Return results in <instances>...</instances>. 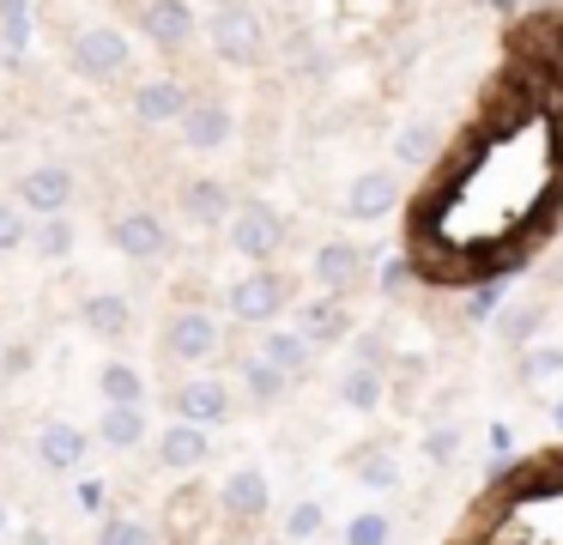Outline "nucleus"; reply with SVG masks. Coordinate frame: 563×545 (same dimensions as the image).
I'll return each mask as SVG.
<instances>
[{
    "instance_id": "1",
    "label": "nucleus",
    "mask_w": 563,
    "mask_h": 545,
    "mask_svg": "<svg viewBox=\"0 0 563 545\" xmlns=\"http://www.w3.org/2000/svg\"><path fill=\"white\" fill-rule=\"evenodd\" d=\"M207 43H212V55L231 61V67H255L261 48H267L261 12H255V7H243V0H224V7L207 19Z\"/></svg>"
},
{
    "instance_id": "2",
    "label": "nucleus",
    "mask_w": 563,
    "mask_h": 545,
    "mask_svg": "<svg viewBox=\"0 0 563 545\" xmlns=\"http://www.w3.org/2000/svg\"><path fill=\"white\" fill-rule=\"evenodd\" d=\"M224 230H231V249L243 254V261H261V266H267L273 254L285 249V237H291L285 212H279V206H267V200H243Z\"/></svg>"
},
{
    "instance_id": "3",
    "label": "nucleus",
    "mask_w": 563,
    "mask_h": 545,
    "mask_svg": "<svg viewBox=\"0 0 563 545\" xmlns=\"http://www.w3.org/2000/svg\"><path fill=\"white\" fill-rule=\"evenodd\" d=\"M224 303H231V315L243 327H267L273 315L291 303V279H285L279 266H255V273H243L231 291H224Z\"/></svg>"
},
{
    "instance_id": "4",
    "label": "nucleus",
    "mask_w": 563,
    "mask_h": 545,
    "mask_svg": "<svg viewBox=\"0 0 563 545\" xmlns=\"http://www.w3.org/2000/svg\"><path fill=\"white\" fill-rule=\"evenodd\" d=\"M219 346H224V327H219V315L212 309H176L170 321H164V351H170L176 363H188V370H200L207 358H219Z\"/></svg>"
},
{
    "instance_id": "5",
    "label": "nucleus",
    "mask_w": 563,
    "mask_h": 545,
    "mask_svg": "<svg viewBox=\"0 0 563 545\" xmlns=\"http://www.w3.org/2000/svg\"><path fill=\"white\" fill-rule=\"evenodd\" d=\"M170 412H176V424H200V430H219V424H231L236 394H231V382H219V375H188V382H176Z\"/></svg>"
},
{
    "instance_id": "6",
    "label": "nucleus",
    "mask_w": 563,
    "mask_h": 545,
    "mask_svg": "<svg viewBox=\"0 0 563 545\" xmlns=\"http://www.w3.org/2000/svg\"><path fill=\"white\" fill-rule=\"evenodd\" d=\"M67 61H74L79 79H115V73H128V61H134V48H128V36L115 31V24H91V31L74 36V48H67Z\"/></svg>"
},
{
    "instance_id": "7",
    "label": "nucleus",
    "mask_w": 563,
    "mask_h": 545,
    "mask_svg": "<svg viewBox=\"0 0 563 545\" xmlns=\"http://www.w3.org/2000/svg\"><path fill=\"white\" fill-rule=\"evenodd\" d=\"M110 242L128 261H158V254H170V225L146 206H128V212L110 218Z\"/></svg>"
},
{
    "instance_id": "8",
    "label": "nucleus",
    "mask_w": 563,
    "mask_h": 545,
    "mask_svg": "<svg viewBox=\"0 0 563 545\" xmlns=\"http://www.w3.org/2000/svg\"><path fill=\"white\" fill-rule=\"evenodd\" d=\"M219 509H224V521H236V527H255L261 515L273 509V484H267V472L261 467H231L224 472V484H219Z\"/></svg>"
},
{
    "instance_id": "9",
    "label": "nucleus",
    "mask_w": 563,
    "mask_h": 545,
    "mask_svg": "<svg viewBox=\"0 0 563 545\" xmlns=\"http://www.w3.org/2000/svg\"><path fill=\"white\" fill-rule=\"evenodd\" d=\"M176 133H183L188 152H219V145H231L236 116H231V103H219V97H188Z\"/></svg>"
},
{
    "instance_id": "10",
    "label": "nucleus",
    "mask_w": 563,
    "mask_h": 545,
    "mask_svg": "<svg viewBox=\"0 0 563 545\" xmlns=\"http://www.w3.org/2000/svg\"><path fill=\"white\" fill-rule=\"evenodd\" d=\"M67 206H74V170L67 164H37V170L19 176V212L55 218V212H67Z\"/></svg>"
},
{
    "instance_id": "11",
    "label": "nucleus",
    "mask_w": 563,
    "mask_h": 545,
    "mask_svg": "<svg viewBox=\"0 0 563 545\" xmlns=\"http://www.w3.org/2000/svg\"><path fill=\"white\" fill-rule=\"evenodd\" d=\"M394 206H400V176H394L388 164L357 170L352 188H345V218H357V225H369V218H388Z\"/></svg>"
},
{
    "instance_id": "12",
    "label": "nucleus",
    "mask_w": 563,
    "mask_h": 545,
    "mask_svg": "<svg viewBox=\"0 0 563 545\" xmlns=\"http://www.w3.org/2000/svg\"><path fill=\"white\" fill-rule=\"evenodd\" d=\"M207 460H212V430H200V424H164L158 430V467L164 472L195 479Z\"/></svg>"
},
{
    "instance_id": "13",
    "label": "nucleus",
    "mask_w": 563,
    "mask_h": 545,
    "mask_svg": "<svg viewBox=\"0 0 563 545\" xmlns=\"http://www.w3.org/2000/svg\"><path fill=\"white\" fill-rule=\"evenodd\" d=\"M140 31H146L152 48L176 55V48L195 43V7H188V0H146V7H140Z\"/></svg>"
},
{
    "instance_id": "14",
    "label": "nucleus",
    "mask_w": 563,
    "mask_h": 545,
    "mask_svg": "<svg viewBox=\"0 0 563 545\" xmlns=\"http://www.w3.org/2000/svg\"><path fill=\"white\" fill-rule=\"evenodd\" d=\"M183 109H188V85L176 73H152V79L134 85V116L146 128H170V121H183Z\"/></svg>"
},
{
    "instance_id": "15",
    "label": "nucleus",
    "mask_w": 563,
    "mask_h": 545,
    "mask_svg": "<svg viewBox=\"0 0 563 545\" xmlns=\"http://www.w3.org/2000/svg\"><path fill=\"white\" fill-rule=\"evenodd\" d=\"M86 455H91V436L79 430V424H67V418H49L37 430V460L49 472H79L86 467Z\"/></svg>"
},
{
    "instance_id": "16",
    "label": "nucleus",
    "mask_w": 563,
    "mask_h": 545,
    "mask_svg": "<svg viewBox=\"0 0 563 545\" xmlns=\"http://www.w3.org/2000/svg\"><path fill=\"white\" fill-rule=\"evenodd\" d=\"M309 273H316V285L328 291V297H340L345 285H357V273H364V249L357 242H321L316 249V261H309Z\"/></svg>"
},
{
    "instance_id": "17",
    "label": "nucleus",
    "mask_w": 563,
    "mask_h": 545,
    "mask_svg": "<svg viewBox=\"0 0 563 545\" xmlns=\"http://www.w3.org/2000/svg\"><path fill=\"white\" fill-rule=\"evenodd\" d=\"M183 212L195 218L200 230H219V225H231V212H236V194L224 188L219 176H195L183 188Z\"/></svg>"
},
{
    "instance_id": "18",
    "label": "nucleus",
    "mask_w": 563,
    "mask_h": 545,
    "mask_svg": "<svg viewBox=\"0 0 563 545\" xmlns=\"http://www.w3.org/2000/svg\"><path fill=\"white\" fill-rule=\"evenodd\" d=\"M309 339L297 334V327H261V346H255V358L261 363H273V370L285 375V382H291V375H303L309 370Z\"/></svg>"
},
{
    "instance_id": "19",
    "label": "nucleus",
    "mask_w": 563,
    "mask_h": 545,
    "mask_svg": "<svg viewBox=\"0 0 563 545\" xmlns=\"http://www.w3.org/2000/svg\"><path fill=\"white\" fill-rule=\"evenodd\" d=\"M79 321H86L98 339H128V327H134V303L115 297V291H91V297L79 303Z\"/></svg>"
},
{
    "instance_id": "20",
    "label": "nucleus",
    "mask_w": 563,
    "mask_h": 545,
    "mask_svg": "<svg viewBox=\"0 0 563 545\" xmlns=\"http://www.w3.org/2000/svg\"><path fill=\"white\" fill-rule=\"evenodd\" d=\"M297 334H303L309 346H333V339L352 334V315H345L340 297H328V291H321L316 303H303V321H297Z\"/></svg>"
},
{
    "instance_id": "21",
    "label": "nucleus",
    "mask_w": 563,
    "mask_h": 545,
    "mask_svg": "<svg viewBox=\"0 0 563 545\" xmlns=\"http://www.w3.org/2000/svg\"><path fill=\"white\" fill-rule=\"evenodd\" d=\"M146 430H152L146 406H103V418H98V443L103 448H122V455L146 443Z\"/></svg>"
},
{
    "instance_id": "22",
    "label": "nucleus",
    "mask_w": 563,
    "mask_h": 545,
    "mask_svg": "<svg viewBox=\"0 0 563 545\" xmlns=\"http://www.w3.org/2000/svg\"><path fill=\"white\" fill-rule=\"evenodd\" d=\"M98 394H103V406H146V370L140 363H103L98 370Z\"/></svg>"
},
{
    "instance_id": "23",
    "label": "nucleus",
    "mask_w": 563,
    "mask_h": 545,
    "mask_svg": "<svg viewBox=\"0 0 563 545\" xmlns=\"http://www.w3.org/2000/svg\"><path fill=\"white\" fill-rule=\"evenodd\" d=\"M382 394H388V375H382L376 363H352V370H340V406L376 412Z\"/></svg>"
},
{
    "instance_id": "24",
    "label": "nucleus",
    "mask_w": 563,
    "mask_h": 545,
    "mask_svg": "<svg viewBox=\"0 0 563 545\" xmlns=\"http://www.w3.org/2000/svg\"><path fill=\"white\" fill-rule=\"evenodd\" d=\"M25 242L43 254V261H67L74 242H79V230H74V218H67V212H55V218H31Z\"/></svg>"
},
{
    "instance_id": "25",
    "label": "nucleus",
    "mask_w": 563,
    "mask_h": 545,
    "mask_svg": "<svg viewBox=\"0 0 563 545\" xmlns=\"http://www.w3.org/2000/svg\"><path fill=\"white\" fill-rule=\"evenodd\" d=\"M352 472H357V484H369V491H400V484H406L400 455H394V448H357Z\"/></svg>"
},
{
    "instance_id": "26",
    "label": "nucleus",
    "mask_w": 563,
    "mask_h": 545,
    "mask_svg": "<svg viewBox=\"0 0 563 545\" xmlns=\"http://www.w3.org/2000/svg\"><path fill=\"white\" fill-rule=\"evenodd\" d=\"M236 382H243V394L255 400V406H279L285 388H291L279 370H273V363H261V358H243V363H236Z\"/></svg>"
},
{
    "instance_id": "27",
    "label": "nucleus",
    "mask_w": 563,
    "mask_h": 545,
    "mask_svg": "<svg viewBox=\"0 0 563 545\" xmlns=\"http://www.w3.org/2000/svg\"><path fill=\"white\" fill-rule=\"evenodd\" d=\"M394 157H400V164H430V157H437V121L430 116L400 121V133H394Z\"/></svg>"
},
{
    "instance_id": "28",
    "label": "nucleus",
    "mask_w": 563,
    "mask_h": 545,
    "mask_svg": "<svg viewBox=\"0 0 563 545\" xmlns=\"http://www.w3.org/2000/svg\"><path fill=\"white\" fill-rule=\"evenodd\" d=\"M321 527H328V509H321L316 497H297V503H291V509H285V515H279V533H285V539H291V545L316 539Z\"/></svg>"
},
{
    "instance_id": "29",
    "label": "nucleus",
    "mask_w": 563,
    "mask_h": 545,
    "mask_svg": "<svg viewBox=\"0 0 563 545\" xmlns=\"http://www.w3.org/2000/svg\"><path fill=\"white\" fill-rule=\"evenodd\" d=\"M539 327H545V303H515V309L503 315V339H509V346H533Z\"/></svg>"
},
{
    "instance_id": "30",
    "label": "nucleus",
    "mask_w": 563,
    "mask_h": 545,
    "mask_svg": "<svg viewBox=\"0 0 563 545\" xmlns=\"http://www.w3.org/2000/svg\"><path fill=\"white\" fill-rule=\"evenodd\" d=\"M98 545H152V527L140 515H103Z\"/></svg>"
},
{
    "instance_id": "31",
    "label": "nucleus",
    "mask_w": 563,
    "mask_h": 545,
    "mask_svg": "<svg viewBox=\"0 0 563 545\" xmlns=\"http://www.w3.org/2000/svg\"><path fill=\"white\" fill-rule=\"evenodd\" d=\"M388 533H394V521L382 509H364V515L345 521V545H388Z\"/></svg>"
},
{
    "instance_id": "32",
    "label": "nucleus",
    "mask_w": 563,
    "mask_h": 545,
    "mask_svg": "<svg viewBox=\"0 0 563 545\" xmlns=\"http://www.w3.org/2000/svg\"><path fill=\"white\" fill-rule=\"evenodd\" d=\"M563 370V346H521V382H551Z\"/></svg>"
},
{
    "instance_id": "33",
    "label": "nucleus",
    "mask_w": 563,
    "mask_h": 545,
    "mask_svg": "<svg viewBox=\"0 0 563 545\" xmlns=\"http://www.w3.org/2000/svg\"><path fill=\"white\" fill-rule=\"evenodd\" d=\"M454 455H461V430H454V424H430L424 430V460L430 467H454Z\"/></svg>"
},
{
    "instance_id": "34",
    "label": "nucleus",
    "mask_w": 563,
    "mask_h": 545,
    "mask_svg": "<svg viewBox=\"0 0 563 545\" xmlns=\"http://www.w3.org/2000/svg\"><path fill=\"white\" fill-rule=\"evenodd\" d=\"M412 279H418V266L406 261V254H388V261H382V273H376V285H382V297H400Z\"/></svg>"
},
{
    "instance_id": "35",
    "label": "nucleus",
    "mask_w": 563,
    "mask_h": 545,
    "mask_svg": "<svg viewBox=\"0 0 563 545\" xmlns=\"http://www.w3.org/2000/svg\"><path fill=\"white\" fill-rule=\"evenodd\" d=\"M25 230H31V218L19 212L13 200H0V254H7V249H25Z\"/></svg>"
},
{
    "instance_id": "36",
    "label": "nucleus",
    "mask_w": 563,
    "mask_h": 545,
    "mask_svg": "<svg viewBox=\"0 0 563 545\" xmlns=\"http://www.w3.org/2000/svg\"><path fill=\"white\" fill-rule=\"evenodd\" d=\"M503 285H509V273H497L490 285H478L473 297H466V315H473V321H485V315H497V303H503Z\"/></svg>"
},
{
    "instance_id": "37",
    "label": "nucleus",
    "mask_w": 563,
    "mask_h": 545,
    "mask_svg": "<svg viewBox=\"0 0 563 545\" xmlns=\"http://www.w3.org/2000/svg\"><path fill=\"white\" fill-rule=\"evenodd\" d=\"M31 363H37V346H25V339H13V346L0 351V375H7V382L31 375Z\"/></svg>"
},
{
    "instance_id": "38",
    "label": "nucleus",
    "mask_w": 563,
    "mask_h": 545,
    "mask_svg": "<svg viewBox=\"0 0 563 545\" xmlns=\"http://www.w3.org/2000/svg\"><path fill=\"white\" fill-rule=\"evenodd\" d=\"M79 503H86V509H98V515H103V509H110V491H103L98 479H86V484H79Z\"/></svg>"
},
{
    "instance_id": "39",
    "label": "nucleus",
    "mask_w": 563,
    "mask_h": 545,
    "mask_svg": "<svg viewBox=\"0 0 563 545\" xmlns=\"http://www.w3.org/2000/svg\"><path fill=\"white\" fill-rule=\"evenodd\" d=\"M551 424H558V430H563V394H558V406H551Z\"/></svg>"
},
{
    "instance_id": "40",
    "label": "nucleus",
    "mask_w": 563,
    "mask_h": 545,
    "mask_svg": "<svg viewBox=\"0 0 563 545\" xmlns=\"http://www.w3.org/2000/svg\"><path fill=\"white\" fill-rule=\"evenodd\" d=\"M490 7H497V12H515V7H521V0H490Z\"/></svg>"
},
{
    "instance_id": "41",
    "label": "nucleus",
    "mask_w": 563,
    "mask_h": 545,
    "mask_svg": "<svg viewBox=\"0 0 563 545\" xmlns=\"http://www.w3.org/2000/svg\"><path fill=\"white\" fill-rule=\"evenodd\" d=\"M7 527H13V515H7V503H0V533H7Z\"/></svg>"
},
{
    "instance_id": "42",
    "label": "nucleus",
    "mask_w": 563,
    "mask_h": 545,
    "mask_svg": "<svg viewBox=\"0 0 563 545\" xmlns=\"http://www.w3.org/2000/svg\"><path fill=\"white\" fill-rule=\"evenodd\" d=\"M152 545H183V539H158V533H152Z\"/></svg>"
}]
</instances>
